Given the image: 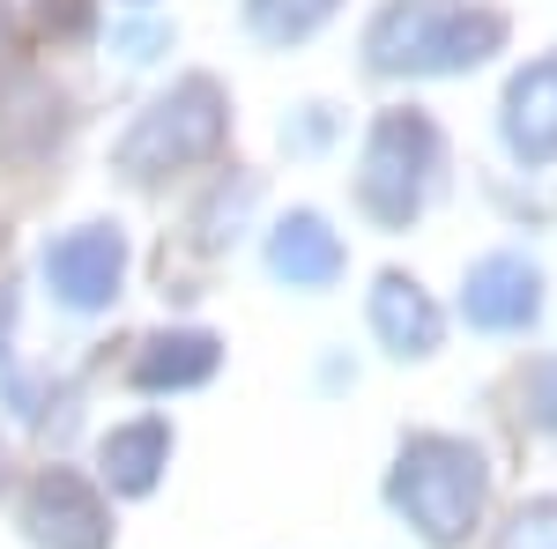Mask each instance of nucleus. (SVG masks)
<instances>
[{"label":"nucleus","instance_id":"ddd939ff","mask_svg":"<svg viewBox=\"0 0 557 549\" xmlns=\"http://www.w3.org/2000/svg\"><path fill=\"white\" fill-rule=\"evenodd\" d=\"M335 8H343V0H246V30H253L260 45H298V38H312Z\"/></svg>","mask_w":557,"mask_h":549},{"label":"nucleus","instance_id":"20e7f679","mask_svg":"<svg viewBox=\"0 0 557 549\" xmlns=\"http://www.w3.org/2000/svg\"><path fill=\"white\" fill-rule=\"evenodd\" d=\"M438 164H446V141L424 112H380L357 157V209L380 230H409L438 186Z\"/></svg>","mask_w":557,"mask_h":549},{"label":"nucleus","instance_id":"4468645a","mask_svg":"<svg viewBox=\"0 0 557 549\" xmlns=\"http://www.w3.org/2000/svg\"><path fill=\"white\" fill-rule=\"evenodd\" d=\"M246 209H253V178H246V171H238V178H215V194L194 209V238H201L209 253H215V246H231L238 223H246Z\"/></svg>","mask_w":557,"mask_h":549},{"label":"nucleus","instance_id":"aec40b11","mask_svg":"<svg viewBox=\"0 0 557 549\" xmlns=\"http://www.w3.org/2000/svg\"><path fill=\"white\" fill-rule=\"evenodd\" d=\"M0 483H8V453H0Z\"/></svg>","mask_w":557,"mask_h":549},{"label":"nucleus","instance_id":"6e6552de","mask_svg":"<svg viewBox=\"0 0 557 549\" xmlns=\"http://www.w3.org/2000/svg\"><path fill=\"white\" fill-rule=\"evenodd\" d=\"M498 134H506V149H513V164H528V171L557 164V52L528 60L513 83H506Z\"/></svg>","mask_w":557,"mask_h":549},{"label":"nucleus","instance_id":"423d86ee","mask_svg":"<svg viewBox=\"0 0 557 549\" xmlns=\"http://www.w3.org/2000/svg\"><path fill=\"white\" fill-rule=\"evenodd\" d=\"M23 535L38 549H112V512L75 467H45L23 490Z\"/></svg>","mask_w":557,"mask_h":549},{"label":"nucleus","instance_id":"39448f33","mask_svg":"<svg viewBox=\"0 0 557 549\" xmlns=\"http://www.w3.org/2000/svg\"><path fill=\"white\" fill-rule=\"evenodd\" d=\"M38 275L67 312H104L127 283V230L120 223H75L38 253Z\"/></svg>","mask_w":557,"mask_h":549},{"label":"nucleus","instance_id":"6ab92c4d","mask_svg":"<svg viewBox=\"0 0 557 549\" xmlns=\"http://www.w3.org/2000/svg\"><path fill=\"white\" fill-rule=\"evenodd\" d=\"M112 45H120L127 60H157V52L172 45V30H164V23H127V30H120Z\"/></svg>","mask_w":557,"mask_h":549},{"label":"nucleus","instance_id":"a211bd4d","mask_svg":"<svg viewBox=\"0 0 557 549\" xmlns=\"http://www.w3.org/2000/svg\"><path fill=\"white\" fill-rule=\"evenodd\" d=\"M327 134H335V112L327 104H305L298 120H283V141L290 149H327Z\"/></svg>","mask_w":557,"mask_h":549},{"label":"nucleus","instance_id":"412c9836","mask_svg":"<svg viewBox=\"0 0 557 549\" xmlns=\"http://www.w3.org/2000/svg\"><path fill=\"white\" fill-rule=\"evenodd\" d=\"M0 23H8V0H0Z\"/></svg>","mask_w":557,"mask_h":549},{"label":"nucleus","instance_id":"9b49d317","mask_svg":"<svg viewBox=\"0 0 557 549\" xmlns=\"http://www.w3.org/2000/svg\"><path fill=\"white\" fill-rule=\"evenodd\" d=\"M164 467H172V423L164 416H134V423H120V431L97 438V475H104L120 498H149Z\"/></svg>","mask_w":557,"mask_h":549},{"label":"nucleus","instance_id":"f03ea898","mask_svg":"<svg viewBox=\"0 0 557 549\" xmlns=\"http://www.w3.org/2000/svg\"><path fill=\"white\" fill-rule=\"evenodd\" d=\"M491 498V467L469 438H446V431H417L401 438V453L386 467V506L401 512L431 549L469 542V527L483 520Z\"/></svg>","mask_w":557,"mask_h":549},{"label":"nucleus","instance_id":"f8f14e48","mask_svg":"<svg viewBox=\"0 0 557 549\" xmlns=\"http://www.w3.org/2000/svg\"><path fill=\"white\" fill-rule=\"evenodd\" d=\"M223 364V341L209 327H172V335H149L134 357V386L141 394H186V386H209Z\"/></svg>","mask_w":557,"mask_h":549},{"label":"nucleus","instance_id":"1a4fd4ad","mask_svg":"<svg viewBox=\"0 0 557 549\" xmlns=\"http://www.w3.org/2000/svg\"><path fill=\"white\" fill-rule=\"evenodd\" d=\"M343 267H349V253L320 209H290L268 230V275L290 283V290H327V283H343Z\"/></svg>","mask_w":557,"mask_h":549},{"label":"nucleus","instance_id":"f257e3e1","mask_svg":"<svg viewBox=\"0 0 557 549\" xmlns=\"http://www.w3.org/2000/svg\"><path fill=\"white\" fill-rule=\"evenodd\" d=\"M506 45L498 8L469 0H386L364 30V67L372 75H469Z\"/></svg>","mask_w":557,"mask_h":549},{"label":"nucleus","instance_id":"dca6fc26","mask_svg":"<svg viewBox=\"0 0 557 549\" xmlns=\"http://www.w3.org/2000/svg\"><path fill=\"white\" fill-rule=\"evenodd\" d=\"M520 416L535 431H557V357H535L520 372Z\"/></svg>","mask_w":557,"mask_h":549},{"label":"nucleus","instance_id":"f3484780","mask_svg":"<svg viewBox=\"0 0 557 549\" xmlns=\"http://www.w3.org/2000/svg\"><path fill=\"white\" fill-rule=\"evenodd\" d=\"M38 23L52 38H83L89 23H97V8H89V0H38Z\"/></svg>","mask_w":557,"mask_h":549},{"label":"nucleus","instance_id":"9d476101","mask_svg":"<svg viewBox=\"0 0 557 549\" xmlns=\"http://www.w3.org/2000/svg\"><path fill=\"white\" fill-rule=\"evenodd\" d=\"M364 312H372V335L394 349V357H431L438 335H446V320H438V304L417 275H401V267H386L372 297H364Z\"/></svg>","mask_w":557,"mask_h":549},{"label":"nucleus","instance_id":"0eeeda50","mask_svg":"<svg viewBox=\"0 0 557 549\" xmlns=\"http://www.w3.org/2000/svg\"><path fill=\"white\" fill-rule=\"evenodd\" d=\"M543 312V275L528 253H483L461 275V320L483 335H520Z\"/></svg>","mask_w":557,"mask_h":549},{"label":"nucleus","instance_id":"7ed1b4c3","mask_svg":"<svg viewBox=\"0 0 557 549\" xmlns=\"http://www.w3.org/2000/svg\"><path fill=\"white\" fill-rule=\"evenodd\" d=\"M223 134H231L223 83H215V75H178L164 97H149V104L134 112V127L120 134L112 164H120V178H134V186H157V178H172V171H186V164H209L215 149H223Z\"/></svg>","mask_w":557,"mask_h":549},{"label":"nucleus","instance_id":"2eb2a0df","mask_svg":"<svg viewBox=\"0 0 557 549\" xmlns=\"http://www.w3.org/2000/svg\"><path fill=\"white\" fill-rule=\"evenodd\" d=\"M491 549H557V498H528V506L498 527Z\"/></svg>","mask_w":557,"mask_h":549}]
</instances>
